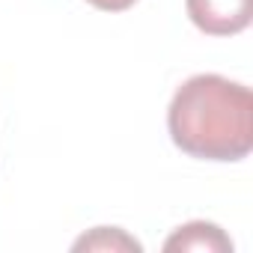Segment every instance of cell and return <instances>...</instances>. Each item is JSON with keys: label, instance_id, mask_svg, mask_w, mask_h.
I'll list each match as a JSON object with an SVG mask.
<instances>
[{"label": "cell", "instance_id": "cell-1", "mask_svg": "<svg viewBox=\"0 0 253 253\" xmlns=\"http://www.w3.org/2000/svg\"><path fill=\"white\" fill-rule=\"evenodd\" d=\"M173 143L203 161H241L253 149V95L220 75L188 78L167 110Z\"/></svg>", "mask_w": 253, "mask_h": 253}, {"label": "cell", "instance_id": "cell-2", "mask_svg": "<svg viewBox=\"0 0 253 253\" xmlns=\"http://www.w3.org/2000/svg\"><path fill=\"white\" fill-rule=\"evenodd\" d=\"M188 18L209 36H235L253 18V0H185Z\"/></svg>", "mask_w": 253, "mask_h": 253}, {"label": "cell", "instance_id": "cell-3", "mask_svg": "<svg viewBox=\"0 0 253 253\" xmlns=\"http://www.w3.org/2000/svg\"><path fill=\"white\" fill-rule=\"evenodd\" d=\"M164 250H197V253H232V241L229 235L206 220H194L179 226L167 241Z\"/></svg>", "mask_w": 253, "mask_h": 253}, {"label": "cell", "instance_id": "cell-4", "mask_svg": "<svg viewBox=\"0 0 253 253\" xmlns=\"http://www.w3.org/2000/svg\"><path fill=\"white\" fill-rule=\"evenodd\" d=\"M75 250H143V247L140 241H134L131 235H125L116 226H98L95 232L78 238Z\"/></svg>", "mask_w": 253, "mask_h": 253}, {"label": "cell", "instance_id": "cell-5", "mask_svg": "<svg viewBox=\"0 0 253 253\" xmlns=\"http://www.w3.org/2000/svg\"><path fill=\"white\" fill-rule=\"evenodd\" d=\"M86 3H92L101 12H125V9H131L137 0H86Z\"/></svg>", "mask_w": 253, "mask_h": 253}]
</instances>
